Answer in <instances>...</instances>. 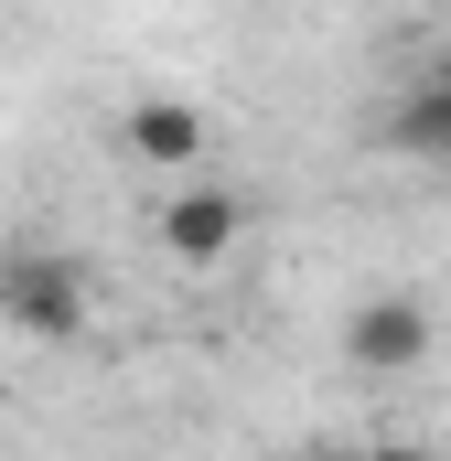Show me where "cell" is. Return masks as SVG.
<instances>
[{"instance_id": "cell-1", "label": "cell", "mask_w": 451, "mask_h": 461, "mask_svg": "<svg viewBox=\"0 0 451 461\" xmlns=\"http://www.w3.org/2000/svg\"><path fill=\"white\" fill-rule=\"evenodd\" d=\"M0 322L11 333H32V344H87V322H97V290H87V258H65V247H0Z\"/></svg>"}, {"instance_id": "cell-2", "label": "cell", "mask_w": 451, "mask_h": 461, "mask_svg": "<svg viewBox=\"0 0 451 461\" xmlns=\"http://www.w3.org/2000/svg\"><path fill=\"white\" fill-rule=\"evenodd\" d=\"M334 344H344L354 375H409V365H430V301L419 290H365Z\"/></svg>"}, {"instance_id": "cell-3", "label": "cell", "mask_w": 451, "mask_h": 461, "mask_svg": "<svg viewBox=\"0 0 451 461\" xmlns=\"http://www.w3.org/2000/svg\"><path fill=\"white\" fill-rule=\"evenodd\" d=\"M236 236H247V204H236L226 183H183V194L161 204V258H172V268H226Z\"/></svg>"}, {"instance_id": "cell-4", "label": "cell", "mask_w": 451, "mask_h": 461, "mask_svg": "<svg viewBox=\"0 0 451 461\" xmlns=\"http://www.w3.org/2000/svg\"><path fill=\"white\" fill-rule=\"evenodd\" d=\"M118 140H129V161H140V172H205V150H216L205 108H183V97H140Z\"/></svg>"}, {"instance_id": "cell-5", "label": "cell", "mask_w": 451, "mask_h": 461, "mask_svg": "<svg viewBox=\"0 0 451 461\" xmlns=\"http://www.w3.org/2000/svg\"><path fill=\"white\" fill-rule=\"evenodd\" d=\"M387 140H398V150H419V161H451V65H441V76H419V86L398 97Z\"/></svg>"}, {"instance_id": "cell-6", "label": "cell", "mask_w": 451, "mask_h": 461, "mask_svg": "<svg viewBox=\"0 0 451 461\" xmlns=\"http://www.w3.org/2000/svg\"><path fill=\"white\" fill-rule=\"evenodd\" d=\"M365 461H430V451H365Z\"/></svg>"}]
</instances>
